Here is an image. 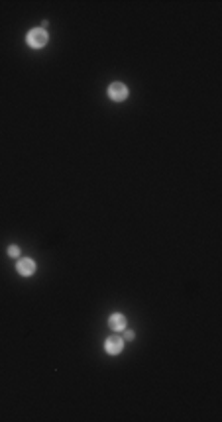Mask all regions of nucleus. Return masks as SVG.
Wrapping results in <instances>:
<instances>
[{
    "label": "nucleus",
    "instance_id": "1",
    "mask_svg": "<svg viewBox=\"0 0 222 422\" xmlns=\"http://www.w3.org/2000/svg\"><path fill=\"white\" fill-rule=\"evenodd\" d=\"M48 40H50V36H48V32H46L44 28H34V30H30L28 36H26V44H28L30 48H34V50L44 48V46L48 44Z\"/></svg>",
    "mask_w": 222,
    "mask_h": 422
},
{
    "label": "nucleus",
    "instance_id": "2",
    "mask_svg": "<svg viewBox=\"0 0 222 422\" xmlns=\"http://www.w3.org/2000/svg\"><path fill=\"white\" fill-rule=\"evenodd\" d=\"M109 97L114 103H122L128 99V87L124 83H112L109 87Z\"/></svg>",
    "mask_w": 222,
    "mask_h": 422
},
{
    "label": "nucleus",
    "instance_id": "3",
    "mask_svg": "<svg viewBox=\"0 0 222 422\" xmlns=\"http://www.w3.org/2000/svg\"><path fill=\"white\" fill-rule=\"evenodd\" d=\"M122 348H124V340H122L120 336H111V338H107V342H105V350H107V354H111V356H118V354L122 352Z\"/></svg>",
    "mask_w": 222,
    "mask_h": 422
},
{
    "label": "nucleus",
    "instance_id": "4",
    "mask_svg": "<svg viewBox=\"0 0 222 422\" xmlns=\"http://www.w3.org/2000/svg\"><path fill=\"white\" fill-rule=\"evenodd\" d=\"M18 273L22 275V277H30V275H34L36 273V262L34 260H30V258H24V260H20L18 262Z\"/></svg>",
    "mask_w": 222,
    "mask_h": 422
},
{
    "label": "nucleus",
    "instance_id": "5",
    "mask_svg": "<svg viewBox=\"0 0 222 422\" xmlns=\"http://www.w3.org/2000/svg\"><path fill=\"white\" fill-rule=\"evenodd\" d=\"M109 326H111L114 332L124 330V328H126V316H124V315H120V313L112 315V316L109 318Z\"/></svg>",
    "mask_w": 222,
    "mask_h": 422
},
{
    "label": "nucleus",
    "instance_id": "6",
    "mask_svg": "<svg viewBox=\"0 0 222 422\" xmlns=\"http://www.w3.org/2000/svg\"><path fill=\"white\" fill-rule=\"evenodd\" d=\"M8 256H12V258H18V256H20V250H18L16 246H10V248H8Z\"/></svg>",
    "mask_w": 222,
    "mask_h": 422
},
{
    "label": "nucleus",
    "instance_id": "7",
    "mask_svg": "<svg viewBox=\"0 0 222 422\" xmlns=\"http://www.w3.org/2000/svg\"><path fill=\"white\" fill-rule=\"evenodd\" d=\"M124 338H128V340H134V332H132V330H128V332H126V336H124Z\"/></svg>",
    "mask_w": 222,
    "mask_h": 422
}]
</instances>
